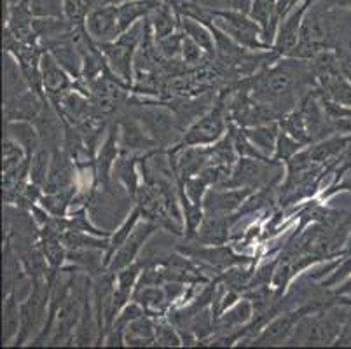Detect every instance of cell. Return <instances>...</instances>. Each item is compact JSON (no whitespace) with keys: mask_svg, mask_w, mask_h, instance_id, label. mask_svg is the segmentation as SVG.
<instances>
[{"mask_svg":"<svg viewBox=\"0 0 351 349\" xmlns=\"http://www.w3.org/2000/svg\"><path fill=\"white\" fill-rule=\"evenodd\" d=\"M350 302L334 304L306 315L298 323L287 346H330L336 344L343 328Z\"/></svg>","mask_w":351,"mask_h":349,"instance_id":"6da1fadb","label":"cell"},{"mask_svg":"<svg viewBox=\"0 0 351 349\" xmlns=\"http://www.w3.org/2000/svg\"><path fill=\"white\" fill-rule=\"evenodd\" d=\"M212 19L208 23L215 25L219 30L238 43L239 46L252 51H271L263 38V28L247 12L232 11V9H212ZM206 25V23H205Z\"/></svg>","mask_w":351,"mask_h":349,"instance_id":"7a4b0ae2","label":"cell"},{"mask_svg":"<svg viewBox=\"0 0 351 349\" xmlns=\"http://www.w3.org/2000/svg\"><path fill=\"white\" fill-rule=\"evenodd\" d=\"M229 124L231 119L228 114V105H224V98L220 96L215 107L201 114L189 124V128H186L180 143L189 147H210L224 139L229 131Z\"/></svg>","mask_w":351,"mask_h":349,"instance_id":"3957f363","label":"cell"},{"mask_svg":"<svg viewBox=\"0 0 351 349\" xmlns=\"http://www.w3.org/2000/svg\"><path fill=\"white\" fill-rule=\"evenodd\" d=\"M324 309L318 304H301V306L293 307L290 311L278 313L263 330L258 332L248 346H283L290 339L292 332L295 330L298 323L304 318L306 315L313 311Z\"/></svg>","mask_w":351,"mask_h":349,"instance_id":"277c9868","label":"cell"},{"mask_svg":"<svg viewBox=\"0 0 351 349\" xmlns=\"http://www.w3.org/2000/svg\"><path fill=\"white\" fill-rule=\"evenodd\" d=\"M315 2H317V0H302L298 5H293V8L280 19L276 37H274L273 47H271L274 56L285 58L293 47L298 46L304 16Z\"/></svg>","mask_w":351,"mask_h":349,"instance_id":"5b68a950","label":"cell"},{"mask_svg":"<svg viewBox=\"0 0 351 349\" xmlns=\"http://www.w3.org/2000/svg\"><path fill=\"white\" fill-rule=\"evenodd\" d=\"M159 229V226L152 220H140L138 226L133 229V232L130 234V238L124 241V245L117 250L116 254L112 255V258L108 261L107 271L110 273H117L121 269L128 267V265L135 264L136 258H138L140 252L145 246V243L151 239V236L156 234V230Z\"/></svg>","mask_w":351,"mask_h":349,"instance_id":"8992f818","label":"cell"},{"mask_svg":"<svg viewBox=\"0 0 351 349\" xmlns=\"http://www.w3.org/2000/svg\"><path fill=\"white\" fill-rule=\"evenodd\" d=\"M255 189H234V187H213L206 192L203 208L205 213H219V215H234L245 201L252 196Z\"/></svg>","mask_w":351,"mask_h":349,"instance_id":"52a82bcc","label":"cell"},{"mask_svg":"<svg viewBox=\"0 0 351 349\" xmlns=\"http://www.w3.org/2000/svg\"><path fill=\"white\" fill-rule=\"evenodd\" d=\"M86 30L97 44L112 43L119 38V23H117V5L108 4L93 8L86 18Z\"/></svg>","mask_w":351,"mask_h":349,"instance_id":"ba28073f","label":"cell"},{"mask_svg":"<svg viewBox=\"0 0 351 349\" xmlns=\"http://www.w3.org/2000/svg\"><path fill=\"white\" fill-rule=\"evenodd\" d=\"M121 156L119 143V124H112L105 134L104 142L100 143L95 156V169H97V184L100 187L108 189V182L112 178V169L117 158Z\"/></svg>","mask_w":351,"mask_h":349,"instance_id":"9c48e42d","label":"cell"},{"mask_svg":"<svg viewBox=\"0 0 351 349\" xmlns=\"http://www.w3.org/2000/svg\"><path fill=\"white\" fill-rule=\"evenodd\" d=\"M40 70H43L44 93H46L49 100L60 98V96L75 88L73 77L54 60V56L47 49H44L43 60H40Z\"/></svg>","mask_w":351,"mask_h":349,"instance_id":"30bf717a","label":"cell"},{"mask_svg":"<svg viewBox=\"0 0 351 349\" xmlns=\"http://www.w3.org/2000/svg\"><path fill=\"white\" fill-rule=\"evenodd\" d=\"M119 143L126 152L151 154L159 150L158 143L136 117H124L119 121Z\"/></svg>","mask_w":351,"mask_h":349,"instance_id":"8fae6325","label":"cell"},{"mask_svg":"<svg viewBox=\"0 0 351 349\" xmlns=\"http://www.w3.org/2000/svg\"><path fill=\"white\" fill-rule=\"evenodd\" d=\"M46 101L47 96L40 95L34 89H27L20 96H16L14 100L4 101L5 123L9 121H32L34 123L43 112Z\"/></svg>","mask_w":351,"mask_h":349,"instance_id":"7c38bea8","label":"cell"},{"mask_svg":"<svg viewBox=\"0 0 351 349\" xmlns=\"http://www.w3.org/2000/svg\"><path fill=\"white\" fill-rule=\"evenodd\" d=\"M250 18L263 28V38L267 47H273L280 23L278 0H252Z\"/></svg>","mask_w":351,"mask_h":349,"instance_id":"4fadbf2b","label":"cell"},{"mask_svg":"<svg viewBox=\"0 0 351 349\" xmlns=\"http://www.w3.org/2000/svg\"><path fill=\"white\" fill-rule=\"evenodd\" d=\"M140 161H142V158H138L136 154L126 152V150L121 149V156L117 158L112 169V178L123 185L124 191L128 192V196L132 197V200H136L138 189L142 185L138 173Z\"/></svg>","mask_w":351,"mask_h":349,"instance_id":"5bb4252c","label":"cell"},{"mask_svg":"<svg viewBox=\"0 0 351 349\" xmlns=\"http://www.w3.org/2000/svg\"><path fill=\"white\" fill-rule=\"evenodd\" d=\"M234 224L232 215H219V213H205L196 241L203 245H226L229 239V230Z\"/></svg>","mask_w":351,"mask_h":349,"instance_id":"9a60e30c","label":"cell"},{"mask_svg":"<svg viewBox=\"0 0 351 349\" xmlns=\"http://www.w3.org/2000/svg\"><path fill=\"white\" fill-rule=\"evenodd\" d=\"M161 2L162 0H126L117 4V23L121 34L130 30L142 19L149 18L161 5Z\"/></svg>","mask_w":351,"mask_h":349,"instance_id":"2e32d148","label":"cell"},{"mask_svg":"<svg viewBox=\"0 0 351 349\" xmlns=\"http://www.w3.org/2000/svg\"><path fill=\"white\" fill-rule=\"evenodd\" d=\"M5 130L9 139L14 140L25 150L27 159H32V156L43 147L39 130L32 121H9L5 123Z\"/></svg>","mask_w":351,"mask_h":349,"instance_id":"e0dca14e","label":"cell"},{"mask_svg":"<svg viewBox=\"0 0 351 349\" xmlns=\"http://www.w3.org/2000/svg\"><path fill=\"white\" fill-rule=\"evenodd\" d=\"M245 134L248 136L252 143L257 147V150L266 158H273L274 149H276V142H278L280 131V121H273V123L258 124V126L252 128H243Z\"/></svg>","mask_w":351,"mask_h":349,"instance_id":"ac0fdd59","label":"cell"},{"mask_svg":"<svg viewBox=\"0 0 351 349\" xmlns=\"http://www.w3.org/2000/svg\"><path fill=\"white\" fill-rule=\"evenodd\" d=\"M149 21H151L156 40H161V38L168 37V35L180 30V16L175 11L173 5L165 2V0L161 2V5L149 16Z\"/></svg>","mask_w":351,"mask_h":349,"instance_id":"d6986e66","label":"cell"},{"mask_svg":"<svg viewBox=\"0 0 351 349\" xmlns=\"http://www.w3.org/2000/svg\"><path fill=\"white\" fill-rule=\"evenodd\" d=\"M156 316L143 315L136 318L128 325L126 332H124V341L126 346H154L156 342Z\"/></svg>","mask_w":351,"mask_h":349,"instance_id":"ffe728a7","label":"cell"},{"mask_svg":"<svg viewBox=\"0 0 351 349\" xmlns=\"http://www.w3.org/2000/svg\"><path fill=\"white\" fill-rule=\"evenodd\" d=\"M180 30L193 38L194 43L205 51L210 58L217 56V47H215V38H213L212 30L208 25L201 23L197 19L189 18V16H180Z\"/></svg>","mask_w":351,"mask_h":349,"instance_id":"44dd1931","label":"cell"},{"mask_svg":"<svg viewBox=\"0 0 351 349\" xmlns=\"http://www.w3.org/2000/svg\"><path fill=\"white\" fill-rule=\"evenodd\" d=\"M4 299V318H2V323H4V330H2V339L4 346L14 344L16 339H18V334H20L21 328V313H20V302L16 300L14 292L5 293Z\"/></svg>","mask_w":351,"mask_h":349,"instance_id":"7402d4cb","label":"cell"},{"mask_svg":"<svg viewBox=\"0 0 351 349\" xmlns=\"http://www.w3.org/2000/svg\"><path fill=\"white\" fill-rule=\"evenodd\" d=\"M142 217H143L142 208H140L138 204H135V206H133V210L130 211V215H128L126 219L121 222V226L114 230L112 236H110V245H108L107 254H105V269H107V264H108V261L112 258V255L116 254L117 250L124 245V241L130 238V234L133 232V229L138 226V222L142 220Z\"/></svg>","mask_w":351,"mask_h":349,"instance_id":"603a6c76","label":"cell"},{"mask_svg":"<svg viewBox=\"0 0 351 349\" xmlns=\"http://www.w3.org/2000/svg\"><path fill=\"white\" fill-rule=\"evenodd\" d=\"M280 126L285 133H289L290 136H293L295 140H299L304 145H311L313 139L309 134L308 124H306L304 115H302L301 108H293V110L287 112L285 115L280 117Z\"/></svg>","mask_w":351,"mask_h":349,"instance_id":"cb8c5ba5","label":"cell"},{"mask_svg":"<svg viewBox=\"0 0 351 349\" xmlns=\"http://www.w3.org/2000/svg\"><path fill=\"white\" fill-rule=\"evenodd\" d=\"M51 158H53V152L46 147H40L37 152L32 156L30 159V168H28V180L32 184L39 185V187H46L47 175H49L51 168Z\"/></svg>","mask_w":351,"mask_h":349,"instance_id":"d4e9b609","label":"cell"},{"mask_svg":"<svg viewBox=\"0 0 351 349\" xmlns=\"http://www.w3.org/2000/svg\"><path fill=\"white\" fill-rule=\"evenodd\" d=\"M91 9H93L91 0H63V14L72 27H84Z\"/></svg>","mask_w":351,"mask_h":349,"instance_id":"484cf974","label":"cell"},{"mask_svg":"<svg viewBox=\"0 0 351 349\" xmlns=\"http://www.w3.org/2000/svg\"><path fill=\"white\" fill-rule=\"evenodd\" d=\"M154 346H161V348H178L184 346L182 335L175 325L168 318H162L156 323V342Z\"/></svg>","mask_w":351,"mask_h":349,"instance_id":"4316f807","label":"cell"},{"mask_svg":"<svg viewBox=\"0 0 351 349\" xmlns=\"http://www.w3.org/2000/svg\"><path fill=\"white\" fill-rule=\"evenodd\" d=\"M304 147V143H301L299 140H295L293 136H290L289 133H285V131H280V136H278V142H276V149H274V154H273V159L274 161H280L285 165L289 159H292L295 154L301 152Z\"/></svg>","mask_w":351,"mask_h":349,"instance_id":"83f0119b","label":"cell"},{"mask_svg":"<svg viewBox=\"0 0 351 349\" xmlns=\"http://www.w3.org/2000/svg\"><path fill=\"white\" fill-rule=\"evenodd\" d=\"M30 9L35 18H65L63 0H30Z\"/></svg>","mask_w":351,"mask_h":349,"instance_id":"f1b7e54d","label":"cell"},{"mask_svg":"<svg viewBox=\"0 0 351 349\" xmlns=\"http://www.w3.org/2000/svg\"><path fill=\"white\" fill-rule=\"evenodd\" d=\"M182 34H184V32H182ZM180 56H182V62L186 63V65H197V63H199L205 56H208V54L201 49V47L194 43L193 38H189L186 34H184Z\"/></svg>","mask_w":351,"mask_h":349,"instance_id":"f546056e","label":"cell"},{"mask_svg":"<svg viewBox=\"0 0 351 349\" xmlns=\"http://www.w3.org/2000/svg\"><path fill=\"white\" fill-rule=\"evenodd\" d=\"M334 346H351V304H350V307H348L346 318H344L339 337H337L336 344Z\"/></svg>","mask_w":351,"mask_h":349,"instance_id":"4dcf8cb0","label":"cell"}]
</instances>
